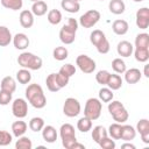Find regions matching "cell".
I'll return each instance as SVG.
<instances>
[{
	"mask_svg": "<svg viewBox=\"0 0 149 149\" xmlns=\"http://www.w3.org/2000/svg\"><path fill=\"white\" fill-rule=\"evenodd\" d=\"M78 29V21L73 17H69L66 23L59 30V40L64 44H72L76 40V33Z\"/></svg>",
	"mask_w": 149,
	"mask_h": 149,
	"instance_id": "7a4b0ae2",
	"label": "cell"
},
{
	"mask_svg": "<svg viewBox=\"0 0 149 149\" xmlns=\"http://www.w3.org/2000/svg\"><path fill=\"white\" fill-rule=\"evenodd\" d=\"M108 9L112 14L115 15H120L125 12L126 9V5L122 0H111L108 3Z\"/></svg>",
	"mask_w": 149,
	"mask_h": 149,
	"instance_id": "d6986e66",
	"label": "cell"
},
{
	"mask_svg": "<svg viewBox=\"0 0 149 149\" xmlns=\"http://www.w3.org/2000/svg\"><path fill=\"white\" fill-rule=\"evenodd\" d=\"M44 127V120L40 116H35V118H31L30 121H29V128L30 130L33 132H41Z\"/></svg>",
	"mask_w": 149,
	"mask_h": 149,
	"instance_id": "d590c367",
	"label": "cell"
},
{
	"mask_svg": "<svg viewBox=\"0 0 149 149\" xmlns=\"http://www.w3.org/2000/svg\"><path fill=\"white\" fill-rule=\"evenodd\" d=\"M0 1H1V5L5 8L12 9V10H19L23 6L22 0H0Z\"/></svg>",
	"mask_w": 149,
	"mask_h": 149,
	"instance_id": "836d02e7",
	"label": "cell"
},
{
	"mask_svg": "<svg viewBox=\"0 0 149 149\" xmlns=\"http://www.w3.org/2000/svg\"><path fill=\"white\" fill-rule=\"evenodd\" d=\"M121 132H122V125L121 123H112L108 127V135L113 139V140H120L121 139Z\"/></svg>",
	"mask_w": 149,
	"mask_h": 149,
	"instance_id": "1f68e13d",
	"label": "cell"
},
{
	"mask_svg": "<svg viewBox=\"0 0 149 149\" xmlns=\"http://www.w3.org/2000/svg\"><path fill=\"white\" fill-rule=\"evenodd\" d=\"M76 1H78V2H79V1H81V0H76Z\"/></svg>",
	"mask_w": 149,
	"mask_h": 149,
	"instance_id": "db71d44e",
	"label": "cell"
},
{
	"mask_svg": "<svg viewBox=\"0 0 149 149\" xmlns=\"http://www.w3.org/2000/svg\"><path fill=\"white\" fill-rule=\"evenodd\" d=\"M12 140H13V136L8 132L0 130V147H5V146L10 144Z\"/></svg>",
	"mask_w": 149,
	"mask_h": 149,
	"instance_id": "ee69618b",
	"label": "cell"
},
{
	"mask_svg": "<svg viewBox=\"0 0 149 149\" xmlns=\"http://www.w3.org/2000/svg\"><path fill=\"white\" fill-rule=\"evenodd\" d=\"M112 69L114 70L115 73H125L126 69V63L121 58H114L112 62Z\"/></svg>",
	"mask_w": 149,
	"mask_h": 149,
	"instance_id": "60d3db41",
	"label": "cell"
},
{
	"mask_svg": "<svg viewBox=\"0 0 149 149\" xmlns=\"http://www.w3.org/2000/svg\"><path fill=\"white\" fill-rule=\"evenodd\" d=\"M133 52H134L135 59L140 63H146L149 59V49L147 48H135V51Z\"/></svg>",
	"mask_w": 149,
	"mask_h": 149,
	"instance_id": "4dcf8cb0",
	"label": "cell"
},
{
	"mask_svg": "<svg viewBox=\"0 0 149 149\" xmlns=\"http://www.w3.org/2000/svg\"><path fill=\"white\" fill-rule=\"evenodd\" d=\"M42 137L48 143H54L57 140V130L54 126H44L42 129Z\"/></svg>",
	"mask_w": 149,
	"mask_h": 149,
	"instance_id": "2e32d148",
	"label": "cell"
},
{
	"mask_svg": "<svg viewBox=\"0 0 149 149\" xmlns=\"http://www.w3.org/2000/svg\"><path fill=\"white\" fill-rule=\"evenodd\" d=\"M144 76L147 78H149V73H148V65H144Z\"/></svg>",
	"mask_w": 149,
	"mask_h": 149,
	"instance_id": "f907efd6",
	"label": "cell"
},
{
	"mask_svg": "<svg viewBox=\"0 0 149 149\" xmlns=\"http://www.w3.org/2000/svg\"><path fill=\"white\" fill-rule=\"evenodd\" d=\"M71 149H85V146H84V144H81V143L76 142V143L72 146V148H71Z\"/></svg>",
	"mask_w": 149,
	"mask_h": 149,
	"instance_id": "c3c4849f",
	"label": "cell"
},
{
	"mask_svg": "<svg viewBox=\"0 0 149 149\" xmlns=\"http://www.w3.org/2000/svg\"><path fill=\"white\" fill-rule=\"evenodd\" d=\"M100 17L101 15L97 9H90L79 17V24L83 28H92L99 22Z\"/></svg>",
	"mask_w": 149,
	"mask_h": 149,
	"instance_id": "52a82bcc",
	"label": "cell"
},
{
	"mask_svg": "<svg viewBox=\"0 0 149 149\" xmlns=\"http://www.w3.org/2000/svg\"><path fill=\"white\" fill-rule=\"evenodd\" d=\"M58 72H61V73H63V74L68 76L69 78H71V77L76 73V68H74V65H72V64L68 63V64H64V65L59 69V71H58Z\"/></svg>",
	"mask_w": 149,
	"mask_h": 149,
	"instance_id": "7bdbcfd3",
	"label": "cell"
},
{
	"mask_svg": "<svg viewBox=\"0 0 149 149\" xmlns=\"http://www.w3.org/2000/svg\"><path fill=\"white\" fill-rule=\"evenodd\" d=\"M77 129L81 133H87L88 130L92 129V120L84 115L77 121Z\"/></svg>",
	"mask_w": 149,
	"mask_h": 149,
	"instance_id": "f546056e",
	"label": "cell"
},
{
	"mask_svg": "<svg viewBox=\"0 0 149 149\" xmlns=\"http://www.w3.org/2000/svg\"><path fill=\"white\" fill-rule=\"evenodd\" d=\"M29 43H30V41H29L28 36L26 34H23V33H17L13 37V44H14V47L17 50H24V49H27L29 47Z\"/></svg>",
	"mask_w": 149,
	"mask_h": 149,
	"instance_id": "4fadbf2b",
	"label": "cell"
},
{
	"mask_svg": "<svg viewBox=\"0 0 149 149\" xmlns=\"http://www.w3.org/2000/svg\"><path fill=\"white\" fill-rule=\"evenodd\" d=\"M128 116H129V114H128V112H127V109H126L125 107L112 114L113 120H114L115 122H118V123H123V122H126V121L128 120Z\"/></svg>",
	"mask_w": 149,
	"mask_h": 149,
	"instance_id": "74e56055",
	"label": "cell"
},
{
	"mask_svg": "<svg viewBox=\"0 0 149 149\" xmlns=\"http://www.w3.org/2000/svg\"><path fill=\"white\" fill-rule=\"evenodd\" d=\"M109 74H111V73H109L107 70H100V71H98L97 74H95V80H97V83L100 84V85H106V84H107V80H108V78H109Z\"/></svg>",
	"mask_w": 149,
	"mask_h": 149,
	"instance_id": "b9f144b4",
	"label": "cell"
},
{
	"mask_svg": "<svg viewBox=\"0 0 149 149\" xmlns=\"http://www.w3.org/2000/svg\"><path fill=\"white\" fill-rule=\"evenodd\" d=\"M90 41L91 43L97 48V51L99 54H107L109 51V42L105 35L104 31H101L100 29H94L91 35H90Z\"/></svg>",
	"mask_w": 149,
	"mask_h": 149,
	"instance_id": "277c9868",
	"label": "cell"
},
{
	"mask_svg": "<svg viewBox=\"0 0 149 149\" xmlns=\"http://www.w3.org/2000/svg\"><path fill=\"white\" fill-rule=\"evenodd\" d=\"M45 84H47V87L50 92H57L59 91L62 87L59 86L58 84V80H57V76L56 73H50L47 78H45Z\"/></svg>",
	"mask_w": 149,
	"mask_h": 149,
	"instance_id": "484cf974",
	"label": "cell"
},
{
	"mask_svg": "<svg viewBox=\"0 0 149 149\" xmlns=\"http://www.w3.org/2000/svg\"><path fill=\"white\" fill-rule=\"evenodd\" d=\"M116 51H118V55L121 57H129L134 51V47L128 41H120L118 43Z\"/></svg>",
	"mask_w": 149,
	"mask_h": 149,
	"instance_id": "9a60e30c",
	"label": "cell"
},
{
	"mask_svg": "<svg viewBox=\"0 0 149 149\" xmlns=\"http://www.w3.org/2000/svg\"><path fill=\"white\" fill-rule=\"evenodd\" d=\"M136 26L140 29H147L149 27V8L142 7L136 12Z\"/></svg>",
	"mask_w": 149,
	"mask_h": 149,
	"instance_id": "8fae6325",
	"label": "cell"
},
{
	"mask_svg": "<svg viewBox=\"0 0 149 149\" xmlns=\"http://www.w3.org/2000/svg\"><path fill=\"white\" fill-rule=\"evenodd\" d=\"M30 1H33V2H35V1H38V0H30Z\"/></svg>",
	"mask_w": 149,
	"mask_h": 149,
	"instance_id": "f5cc1de1",
	"label": "cell"
},
{
	"mask_svg": "<svg viewBox=\"0 0 149 149\" xmlns=\"http://www.w3.org/2000/svg\"><path fill=\"white\" fill-rule=\"evenodd\" d=\"M98 144H99L102 149H114V148H115V142H114V140L109 139L108 136L104 137Z\"/></svg>",
	"mask_w": 149,
	"mask_h": 149,
	"instance_id": "f6af8a7d",
	"label": "cell"
},
{
	"mask_svg": "<svg viewBox=\"0 0 149 149\" xmlns=\"http://www.w3.org/2000/svg\"><path fill=\"white\" fill-rule=\"evenodd\" d=\"M48 10V5L42 1V0H38V1H35L33 2V6H31V13L36 16H43Z\"/></svg>",
	"mask_w": 149,
	"mask_h": 149,
	"instance_id": "603a6c76",
	"label": "cell"
},
{
	"mask_svg": "<svg viewBox=\"0 0 149 149\" xmlns=\"http://www.w3.org/2000/svg\"><path fill=\"white\" fill-rule=\"evenodd\" d=\"M47 19H48V22L49 23L56 26V24H58L62 21V13L58 9H51V10L48 12Z\"/></svg>",
	"mask_w": 149,
	"mask_h": 149,
	"instance_id": "e575fe53",
	"label": "cell"
},
{
	"mask_svg": "<svg viewBox=\"0 0 149 149\" xmlns=\"http://www.w3.org/2000/svg\"><path fill=\"white\" fill-rule=\"evenodd\" d=\"M16 80L22 84V85H26V84H29L30 80H31V73L28 69H24L22 68L21 70H19L16 72Z\"/></svg>",
	"mask_w": 149,
	"mask_h": 149,
	"instance_id": "f1b7e54d",
	"label": "cell"
},
{
	"mask_svg": "<svg viewBox=\"0 0 149 149\" xmlns=\"http://www.w3.org/2000/svg\"><path fill=\"white\" fill-rule=\"evenodd\" d=\"M133 1H135V2H142L143 0H133Z\"/></svg>",
	"mask_w": 149,
	"mask_h": 149,
	"instance_id": "816d5d0a",
	"label": "cell"
},
{
	"mask_svg": "<svg viewBox=\"0 0 149 149\" xmlns=\"http://www.w3.org/2000/svg\"><path fill=\"white\" fill-rule=\"evenodd\" d=\"M52 56L56 61H64L69 56V51L65 47H56L52 51Z\"/></svg>",
	"mask_w": 149,
	"mask_h": 149,
	"instance_id": "8d00e7d4",
	"label": "cell"
},
{
	"mask_svg": "<svg viewBox=\"0 0 149 149\" xmlns=\"http://www.w3.org/2000/svg\"><path fill=\"white\" fill-rule=\"evenodd\" d=\"M80 102L76 98H66L63 105V113L68 118H74L80 113Z\"/></svg>",
	"mask_w": 149,
	"mask_h": 149,
	"instance_id": "ba28073f",
	"label": "cell"
},
{
	"mask_svg": "<svg viewBox=\"0 0 149 149\" xmlns=\"http://www.w3.org/2000/svg\"><path fill=\"white\" fill-rule=\"evenodd\" d=\"M19 21H20V24L23 27V28H31L33 24H34V14L31 13V10H28V9H24L20 13V16H19Z\"/></svg>",
	"mask_w": 149,
	"mask_h": 149,
	"instance_id": "5bb4252c",
	"label": "cell"
},
{
	"mask_svg": "<svg viewBox=\"0 0 149 149\" xmlns=\"http://www.w3.org/2000/svg\"><path fill=\"white\" fill-rule=\"evenodd\" d=\"M61 6L68 13H77L80 9V5L76 0H62Z\"/></svg>",
	"mask_w": 149,
	"mask_h": 149,
	"instance_id": "cb8c5ba5",
	"label": "cell"
},
{
	"mask_svg": "<svg viewBox=\"0 0 149 149\" xmlns=\"http://www.w3.org/2000/svg\"><path fill=\"white\" fill-rule=\"evenodd\" d=\"M141 77H142V73L136 68H132V69L125 71V80L128 84H136V83H139Z\"/></svg>",
	"mask_w": 149,
	"mask_h": 149,
	"instance_id": "e0dca14e",
	"label": "cell"
},
{
	"mask_svg": "<svg viewBox=\"0 0 149 149\" xmlns=\"http://www.w3.org/2000/svg\"><path fill=\"white\" fill-rule=\"evenodd\" d=\"M0 87H1V90H3V91H7V92L13 93V92L16 90L15 79H14L13 77H10V76H7V77L2 78L1 84H0Z\"/></svg>",
	"mask_w": 149,
	"mask_h": 149,
	"instance_id": "d4e9b609",
	"label": "cell"
},
{
	"mask_svg": "<svg viewBox=\"0 0 149 149\" xmlns=\"http://www.w3.org/2000/svg\"><path fill=\"white\" fill-rule=\"evenodd\" d=\"M56 76H57L58 84H59V86H61L62 88H63V87H65V86L69 84L70 78H69L68 76H65V74H63V73H61V72H57V73H56Z\"/></svg>",
	"mask_w": 149,
	"mask_h": 149,
	"instance_id": "7dc6e473",
	"label": "cell"
},
{
	"mask_svg": "<svg viewBox=\"0 0 149 149\" xmlns=\"http://www.w3.org/2000/svg\"><path fill=\"white\" fill-rule=\"evenodd\" d=\"M135 48H147L149 49V34L141 33L135 37Z\"/></svg>",
	"mask_w": 149,
	"mask_h": 149,
	"instance_id": "d6a6232c",
	"label": "cell"
},
{
	"mask_svg": "<svg viewBox=\"0 0 149 149\" xmlns=\"http://www.w3.org/2000/svg\"><path fill=\"white\" fill-rule=\"evenodd\" d=\"M121 148H122V149H125V148H129V149H135V146H134V144H132V143H123V144L121 146Z\"/></svg>",
	"mask_w": 149,
	"mask_h": 149,
	"instance_id": "681fc988",
	"label": "cell"
},
{
	"mask_svg": "<svg viewBox=\"0 0 149 149\" xmlns=\"http://www.w3.org/2000/svg\"><path fill=\"white\" fill-rule=\"evenodd\" d=\"M12 40H13V36L10 30L5 26H0V47L9 45Z\"/></svg>",
	"mask_w": 149,
	"mask_h": 149,
	"instance_id": "7402d4cb",
	"label": "cell"
},
{
	"mask_svg": "<svg viewBox=\"0 0 149 149\" xmlns=\"http://www.w3.org/2000/svg\"><path fill=\"white\" fill-rule=\"evenodd\" d=\"M59 135L62 139V144L65 149H71L72 146L77 142L74 127L70 123H64L59 128Z\"/></svg>",
	"mask_w": 149,
	"mask_h": 149,
	"instance_id": "5b68a950",
	"label": "cell"
},
{
	"mask_svg": "<svg viewBox=\"0 0 149 149\" xmlns=\"http://www.w3.org/2000/svg\"><path fill=\"white\" fill-rule=\"evenodd\" d=\"M76 64L79 68V70L84 73H93V71L95 70V62L94 59H92L90 56L87 55H79L76 58Z\"/></svg>",
	"mask_w": 149,
	"mask_h": 149,
	"instance_id": "9c48e42d",
	"label": "cell"
},
{
	"mask_svg": "<svg viewBox=\"0 0 149 149\" xmlns=\"http://www.w3.org/2000/svg\"><path fill=\"white\" fill-rule=\"evenodd\" d=\"M112 29L114 31V34L116 35H125L127 34L128 29H129V24L126 20H122V19H119V20H115L113 23H112Z\"/></svg>",
	"mask_w": 149,
	"mask_h": 149,
	"instance_id": "ac0fdd59",
	"label": "cell"
},
{
	"mask_svg": "<svg viewBox=\"0 0 149 149\" xmlns=\"http://www.w3.org/2000/svg\"><path fill=\"white\" fill-rule=\"evenodd\" d=\"M27 123L22 120H17L15 122L12 123V132H13V135L15 137H20L22 135H24V133L27 132Z\"/></svg>",
	"mask_w": 149,
	"mask_h": 149,
	"instance_id": "44dd1931",
	"label": "cell"
},
{
	"mask_svg": "<svg viewBox=\"0 0 149 149\" xmlns=\"http://www.w3.org/2000/svg\"><path fill=\"white\" fill-rule=\"evenodd\" d=\"M15 148L16 149H31L33 148V143L31 140L27 136H20L17 137V141L15 143Z\"/></svg>",
	"mask_w": 149,
	"mask_h": 149,
	"instance_id": "f35d334b",
	"label": "cell"
},
{
	"mask_svg": "<svg viewBox=\"0 0 149 149\" xmlns=\"http://www.w3.org/2000/svg\"><path fill=\"white\" fill-rule=\"evenodd\" d=\"M108 88H111L112 91H115V90H119L121 86H122V78L116 74V73H113V74H109V78L107 80V84Z\"/></svg>",
	"mask_w": 149,
	"mask_h": 149,
	"instance_id": "4316f807",
	"label": "cell"
},
{
	"mask_svg": "<svg viewBox=\"0 0 149 149\" xmlns=\"http://www.w3.org/2000/svg\"><path fill=\"white\" fill-rule=\"evenodd\" d=\"M113 92L111 88L108 87H102L99 90V100L102 102H109L111 100H113Z\"/></svg>",
	"mask_w": 149,
	"mask_h": 149,
	"instance_id": "ab89813d",
	"label": "cell"
},
{
	"mask_svg": "<svg viewBox=\"0 0 149 149\" xmlns=\"http://www.w3.org/2000/svg\"><path fill=\"white\" fill-rule=\"evenodd\" d=\"M136 132L140 133L141 140L148 144L149 143V120L141 119L136 125Z\"/></svg>",
	"mask_w": 149,
	"mask_h": 149,
	"instance_id": "7c38bea8",
	"label": "cell"
},
{
	"mask_svg": "<svg viewBox=\"0 0 149 149\" xmlns=\"http://www.w3.org/2000/svg\"><path fill=\"white\" fill-rule=\"evenodd\" d=\"M17 63L21 68L28 69V70H40L42 68V58L33 52L24 51L17 57Z\"/></svg>",
	"mask_w": 149,
	"mask_h": 149,
	"instance_id": "3957f363",
	"label": "cell"
},
{
	"mask_svg": "<svg viewBox=\"0 0 149 149\" xmlns=\"http://www.w3.org/2000/svg\"><path fill=\"white\" fill-rule=\"evenodd\" d=\"M102 111V104L98 98H90L86 100L85 108H84V115L88 119L97 120L101 115Z\"/></svg>",
	"mask_w": 149,
	"mask_h": 149,
	"instance_id": "8992f818",
	"label": "cell"
},
{
	"mask_svg": "<svg viewBox=\"0 0 149 149\" xmlns=\"http://www.w3.org/2000/svg\"><path fill=\"white\" fill-rule=\"evenodd\" d=\"M108 136V133L104 126H95L92 130V139L95 143H99L104 137Z\"/></svg>",
	"mask_w": 149,
	"mask_h": 149,
	"instance_id": "83f0119b",
	"label": "cell"
},
{
	"mask_svg": "<svg viewBox=\"0 0 149 149\" xmlns=\"http://www.w3.org/2000/svg\"><path fill=\"white\" fill-rule=\"evenodd\" d=\"M12 94L13 93H10V92L0 90V105H2V106L8 105L12 101Z\"/></svg>",
	"mask_w": 149,
	"mask_h": 149,
	"instance_id": "bcb514c9",
	"label": "cell"
},
{
	"mask_svg": "<svg viewBox=\"0 0 149 149\" xmlns=\"http://www.w3.org/2000/svg\"><path fill=\"white\" fill-rule=\"evenodd\" d=\"M26 98L28 102L37 109H41L47 105V98L44 95L43 88L38 84L28 85V87L26 88Z\"/></svg>",
	"mask_w": 149,
	"mask_h": 149,
	"instance_id": "6da1fadb",
	"label": "cell"
},
{
	"mask_svg": "<svg viewBox=\"0 0 149 149\" xmlns=\"http://www.w3.org/2000/svg\"><path fill=\"white\" fill-rule=\"evenodd\" d=\"M13 115L17 119H23L28 114V102L23 98H17L12 104Z\"/></svg>",
	"mask_w": 149,
	"mask_h": 149,
	"instance_id": "30bf717a",
	"label": "cell"
},
{
	"mask_svg": "<svg viewBox=\"0 0 149 149\" xmlns=\"http://www.w3.org/2000/svg\"><path fill=\"white\" fill-rule=\"evenodd\" d=\"M136 136V129L130 125H122V132H121V139L126 142L134 140Z\"/></svg>",
	"mask_w": 149,
	"mask_h": 149,
	"instance_id": "ffe728a7",
	"label": "cell"
},
{
	"mask_svg": "<svg viewBox=\"0 0 149 149\" xmlns=\"http://www.w3.org/2000/svg\"><path fill=\"white\" fill-rule=\"evenodd\" d=\"M100 1H104V0H100Z\"/></svg>",
	"mask_w": 149,
	"mask_h": 149,
	"instance_id": "11a10c76",
	"label": "cell"
}]
</instances>
